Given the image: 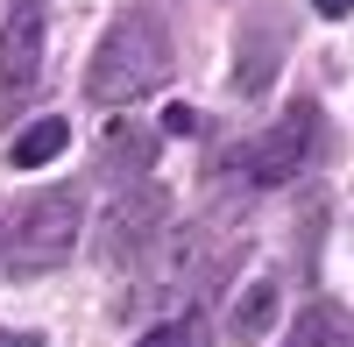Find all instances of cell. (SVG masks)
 Here are the masks:
<instances>
[{"label":"cell","mask_w":354,"mask_h":347,"mask_svg":"<svg viewBox=\"0 0 354 347\" xmlns=\"http://www.w3.org/2000/svg\"><path fill=\"white\" fill-rule=\"evenodd\" d=\"M163 78H170V28L149 8H128V15L106 21L93 64H85V100L93 106H135Z\"/></svg>","instance_id":"obj_1"},{"label":"cell","mask_w":354,"mask_h":347,"mask_svg":"<svg viewBox=\"0 0 354 347\" xmlns=\"http://www.w3.org/2000/svg\"><path fill=\"white\" fill-rule=\"evenodd\" d=\"M312 156H319V106H312V100H290V106L277 113V128L248 135V149L227 156V170H234L248 191H270V185H290Z\"/></svg>","instance_id":"obj_2"},{"label":"cell","mask_w":354,"mask_h":347,"mask_svg":"<svg viewBox=\"0 0 354 347\" xmlns=\"http://www.w3.org/2000/svg\"><path fill=\"white\" fill-rule=\"evenodd\" d=\"M71 241H78V185H50L36 198H21V213L8 220V270L43 276L71 255Z\"/></svg>","instance_id":"obj_3"},{"label":"cell","mask_w":354,"mask_h":347,"mask_svg":"<svg viewBox=\"0 0 354 347\" xmlns=\"http://www.w3.org/2000/svg\"><path fill=\"white\" fill-rule=\"evenodd\" d=\"M163 227H170V191L163 185H128V191H113V206L100 213V270H135L142 255H149L163 241Z\"/></svg>","instance_id":"obj_4"},{"label":"cell","mask_w":354,"mask_h":347,"mask_svg":"<svg viewBox=\"0 0 354 347\" xmlns=\"http://www.w3.org/2000/svg\"><path fill=\"white\" fill-rule=\"evenodd\" d=\"M43 28L50 0H15V15L0 21V106H21L43 78Z\"/></svg>","instance_id":"obj_5"},{"label":"cell","mask_w":354,"mask_h":347,"mask_svg":"<svg viewBox=\"0 0 354 347\" xmlns=\"http://www.w3.org/2000/svg\"><path fill=\"white\" fill-rule=\"evenodd\" d=\"M283 50H290V21H283V8L270 0V8H255L241 21V43H234V93L262 100L270 78H277V64H283Z\"/></svg>","instance_id":"obj_6"},{"label":"cell","mask_w":354,"mask_h":347,"mask_svg":"<svg viewBox=\"0 0 354 347\" xmlns=\"http://www.w3.org/2000/svg\"><path fill=\"white\" fill-rule=\"evenodd\" d=\"M163 149V128H142V121H113L100 135V170L106 178H128V185H149V163Z\"/></svg>","instance_id":"obj_7"},{"label":"cell","mask_w":354,"mask_h":347,"mask_svg":"<svg viewBox=\"0 0 354 347\" xmlns=\"http://www.w3.org/2000/svg\"><path fill=\"white\" fill-rule=\"evenodd\" d=\"M277 298H283V291H277V276H255L248 291L234 298V312H227V340H234V347H255L262 333L277 326Z\"/></svg>","instance_id":"obj_8"},{"label":"cell","mask_w":354,"mask_h":347,"mask_svg":"<svg viewBox=\"0 0 354 347\" xmlns=\"http://www.w3.org/2000/svg\"><path fill=\"white\" fill-rule=\"evenodd\" d=\"M64 149H71V121H57V113H43V121H28V128L15 135L8 163H15V170H43L50 156H64Z\"/></svg>","instance_id":"obj_9"},{"label":"cell","mask_w":354,"mask_h":347,"mask_svg":"<svg viewBox=\"0 0 354 347\" xmlns=\"http://www.w3.org/2000/svg\"><path fill=\"white\" fill-rule=\"evenodd\" d=\"M290 347H354V326L340 305H305L298 312V333H290Z\"/></svg>","instance_id":"obj_10"},{"label":"cell","mask_w":354,"mask_h":347,"mask_svg":"<svg viewBox=\"0 0 354 347\" xmlns=\"http://www.w3.org/2000/svg\"><path fill=\"white\" fill-rule=\"evenodd\" d=\"M135 347H205V319H198V312H185V319H163L156 333H142Z\"/></svg>","instance_id":"obj_11"},{"label":"cell","mask_w":354,"mask_h":347,"mask_svg":"<svg viewBox=\"0 0 354 347\" xmlns=\"http://www.w3.org/2000/svg\"><path fill=\"white\" fill-rule=\"evenodd\" d=\"M163 128H170V135H198V113H192V106H170Z\"/></svg>","instance_id":"obj_12"},{"label":"cell","mask_w":354,"mask_h":347,"mask_svg":"<svg viewBox=\"0 0 354 347\" xmlns=\"http://www.w3.org/2000/svg\"><path fill=\"white\" fill-rule=\"evenodd\" d=\"M0 347H36V333H15V326H0Z\"/></svg>","instance_id":"obj_13"},{"label":"cell","mask_w":354,"mask_h":347,"mask_svg":"<svg viewBox=\"0 0 354 347\" xmlns=\"http://www.w3.org/2000/svg\"><path fill=\"white\" fill-rule=\"evenodd\" d=\"M319 15H354V0H312Z\"/></svg>","instance_id":"obj_14"}]
</instances>
